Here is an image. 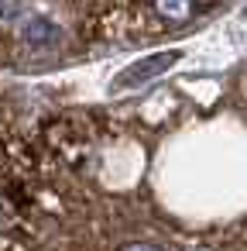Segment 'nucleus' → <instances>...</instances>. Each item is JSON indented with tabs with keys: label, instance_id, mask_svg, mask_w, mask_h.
I'll return each instance as SVG.
<instances>
[{
	"label": "nucleus",
	"instance_id": "obj_2",
	"mask_svg": "<svg viewBox=\"0 0 247 251\" xmlns=\"http://www.w3.org/2000/svg\"><path fill=\"white\" fill-rule=\"evenodd\" d=\"M175 59H179V52H161V55H151V59H144L141 66L124 69V73L113 79V90H124V86H131V83H144V79H151V76L165 73V69H168Z\"/></svg>",
	"mask_w": 247,
	"mask_h": 251
},
{
	"label": "nucleus",
	"instance_id": "obj_1",
	"mask_svg": "<svg viewBox=\"0 0 247 251\" xmlns=\"http://www.w3.org/2000/svg\"><path fill=\"white\" fill-rule=\"evenodd\" d=\"M213 0H93V21L110 38L151 42L168 28L189 25Z\"/></svg>",
	"mask_w": 247,
	"mask_h": 251
}]
</instances>
